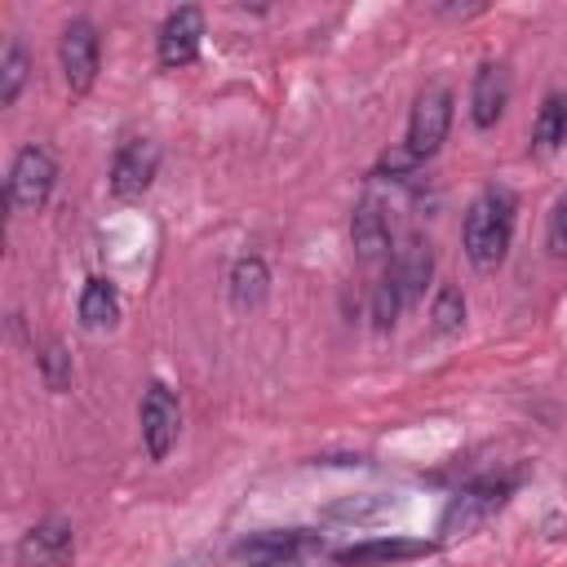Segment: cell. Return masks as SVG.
I'll list each match as a JSON object with an SVG mask.
<instances>
[{
  "label": "cell",
  "instance_id": "12",
  "mask_svg": "<svg viewBox=\"0 0 567 567\" xmlns=\"http://www.w3.org/2000/svg\"><path fill=\"white\" fill-rule=\"evenodd\" d=\"M509 106V71L501 62H483L470 89V115L478 128H492Z\"/></svg>",
  "mask_w": 567,
  "mask_h": 567
},
{
  "label": "cell",
  "instance_id": "4",
  "mask_svg": "<svg viewBox=\"0 0 567 567\" xmlns=\"http://www.w3.org/2000/svg\"><path fill=\"white\" fill-rule=\"evenodd\" d=\"M509 492H514L509 478H487V483H474V487L456 492V496L447 501L443 518H439V532H443L447 540H452V536H470V532H478V527L509 501Z\"/></svg>",
  "mask_w": 567,
  "mask_h": 567
},
{
  "label": "cell",
  "instance_id": "14",
  "mask_svg": "<svg viewBox=\"0 0 567 567\" xmlns=\"http://www.w3.org/2000/svg\"><path fill=\"white\" fill-rule=\"evenodd\" d=\"M270 292V270L261 257H239L230 266V306L235 310H257Z\"/></svg>",
  "mask_w": 567,
  "mask_h": 567
},
{
  "label": "cell",
  "instance_id": "13",
  "mask_svg": "<svg viewBox=\"0 0 567 567\" xmlns=\"http://www.w3.org/2000/svg\"><path fill=\"white\" fill-rule=\"evenodd\" d=\"M350 239L359 248L363 261H377L381 252H390V217H385V204L381 199H359L354 217H350Z\"/></svg>",
  "mask_w": 567,
  "mask_h": 567
},
{
  "label": "cell",
  "instance_id": "6",
  "mask_svg": "<svg viewBox=\"0 0 567 567\" xmlns=\"http://www.w3.org/2000/svg\"><path fill=\"white\" fill-rule=\"evenodd\" d=\"M182 434V403L164 381H151L142 394V443L151 461H164Z\"/></svg>",
  "mask_w": 567,
  "mask_h": 567
},
{
  "label": "cell",
  "instance_id": "16",
  "mask_svg": "<svg viewBox=\"0 0 567 567\" xmlns=\"http://www.w3.org/2000/svg\"><path fill=\"white\" fill-rule=\"evenodd\" d=\"M567 142V93H549L532 120V151L554 155Z\"/></svg>",
  "mask_w": 567,
  "mask_h": 567
},
{
  "label": "cell",
  "instance_id": "9",
  "mask_svg": "<svg viewBox=\"0 0 567 567\" xmlns=\"http://www.w3.org/2000/svg\"><path fill=\"white\" fill-rule=\"evenodd\" d=\"M199 44H204V13L195 4H182L164 18V27L155 35V58L164 71H177L199 58Z\"/></svg>",
  "mask_w": 567,
  "mask_h": 567
},
{
  "label": "cell",
  "instance_id": "1",
  "mask_svg": "<svg viewBox=\"0 0 567 567\" xmlns=\"http://www.w3.org/2000/svg\"><path fill=\"white\" fill-rule=\"evenodd\" d=\"M509 239H514V195L501 190V186H487L465 208V226H461L465 257L478 270H496L509 252Z\"/></svg>",
  "mask_w": 567,
  "mask_h": 567
},
{
  "label": "cell",
  "instance_id": "22",
  "mask_svg": "<svg viewBox=\"0 0 567 567\" xmlns=\"http://www.w3.org/2000/svg\"><path fill=\"white\" fill-rule=\"evenodd\" d=\"M545 244H549V257L567 261V190L554 199L549 208V226H545Z\"/></svg>",
  "mask_w": 567,
  "mask_h": 567
},
{
  "label": "cell",
  "instance_id": "21",
  "mask_svg": "<svg viewBox=\"0 0 567 567\" xmlns=\"http://www.w3.org/2000/svg\"><path fill=\"white\" fill-rule=\"evenodd\" d=\"M399 310H403V297H399L394 279H390V275H381V284L372 288V323L385 332V328H394Z\"/></svg>",
  "mask_w": 567,
  "mask_h": 567
},
{
  "label": "cell",
  "instance_id": "17",
  "mask_svg": "<svg viewBox=\"0 0 567 567\" xmlns=\"http://www.w3.org/2000/svg\"><path fill=\"white\" fill-rule=\"evenodd\" d=\"M301 545H310V536H301V532H261V536L244 540L235 554L248 558L252 567H266V563H292V554Z\"/></svg>",
  "mask_w": 567,
  "mask_h": 567
},
{
  "label": "cell",
  "instance_id": "10",
  "mask_svg": "<svg viewBox=\"0 0 567 567\" xmlns=\"http://www.w3.org/2000/svg\"><path fill=\"white\" fill-rule=\"evenodd\" d=\"M385 275L394 279V288H399L403 306L421 301V297H425V284H430V275H434V248H430V239L408 235V239L394 248V257H390V270H385Z\"/></svg>",
  "mask_w": 567,
  "mask_h": 567
},
{
  "label": "cell",
  "instance_id": "18",
  "mask_svg": "<svg viewBox=\"0 0 567 567\" xmlns=\"http://www.w3.org/2000/svg\"><path fill=\"white\" fill-rule=\"evenodd\" d=\"M27 71H31V58L22 49V40H9L4 44V58H0V106H13L22 84H27Z\"/></svg>",
  "mask_w": 567,
  "mask_h": 567
},
{
  "label": "cell",
  "instance_id": "8",
  "mask_svg": "<svg viewBox=\"0 0 567 567\" xmlns=\"http://www.w3.org/2000/svg\"><path fill=\"white\" fill-rule=\"evenodd\" d=\"M159 173V146L151 137H128L111 159V195L115 199H142Z\"/></svg>",
  "mask_w": 567,
  "mask_h": 567
},
{
  "label": "cell",
  "instance_id": "3",
  "mask_svg": "<svg viewBox=\"0 0 567 567\" xmlns=\"http://www.w3.org/2000/svg\"><path fill=\"white\" fill-rule=\"evenodd\" d=\"M452 128V89L447 84H425L412 102V120H408V155L412 159H430L443 137Z\"/></svg>",
  "mask_w": 567,
  "mask_h": 567
},
{
  "label": "cell",
  "instance_id": "2",
  "mask_svg": "<svg viewBox=\"0 0 567 567\" xmlns=\"http://www.w3.org/2000/svg\"><path fill=\"white\" fill-rule=\"evenodd\" d=\"M53 182H58V159H53L40 142H31V146H22V151L13 155L4 199H9V208H18V213H40V208L49 204V195H53Z\"/></svg>",
  "mask_w": 567,
  "mask_h": 567
},
{
  "label": "cell",
  "instance_id": "7",
  "mask_svg": "<svg viewBox=\"0 0 567 567\" xmlns=\"http://www.w3.org/2000/svg\"><path fill=\"white\" fill-rule=\"evenodd\" d=\"M18 567H71L75 558V532L66 518H40L35 527L22 532L18 549H13Z\"/></svg>",
  "mask_w": 567,
  "mask_h": 567
},
{
  "label": "cell",
  "instance_id": "23",
  "mask_svg": "<svg viewBox=\"0 0 567 567\" xmlns=\"http://www.w3.org/2000/svg\"><path fill=\"white\" fill-rule=\"evenodd\" d=\"M266 567H301V563H266Z\"/></svg>",
  "mask_w": 567,
  "mask_h": 567
},
{
  "label": "cell",
  "instance_id": "11",
  "mask_svg": "<svg viewBox=\"0 0 567 567\" xmlns=\"http://www.w3.org/2000/svg\"><path fill=\"white\" fill-rule=\"evenodd\" d=\"M434 554V540H408V536H381V540H363L350 549H337L332 558L341 567H385V563H408V558H425Z\"/></svg>",
  "mask_w": 567,
  "mask_h": 567
},
{
  "label": "cell",
  "instance_id": "20",
  "mask_svg": "<svg viewBox=\"0 0 567 567\" xmlns=\"http://www.w3.org/2000/svg\"><path fill=\"white\" fill-rule=\"evenodd\" d=\"M40 377H44V385H49L53 394H66V390H71V354H66L58 341H49V346L40 350Z\"/></svg>",
  "mask_w": 567,
  "mask_h": 567
},
{
  "label": "cell",
  "instance_id": "19",
  "mask_svg": "<svg viewBox=\"0 0 567 567\" xmlns=\"http://www.w3.org/2000/svg\"><path fill=\"white\" fill-rule=\"evenodd\" d=\"M430 319H434V332L452 337L465 328V292L456 284H439L434 292V306H430Z\"/></svg>",
  "mask_w": 567,
  "mask_h": 567
},
{
  "label": "cell",
  "instance_id": "15",
  "mask_svg": "<svg viewBox=\"0 0 567 567\" xmlns=\"http://www.w3.org/2000/svg\"><path fill=\"white\" fill-rule=\"evenodd\" d=\"M80 323L89 332H106L120 323V292L111 288V279H89L80 292Z\"/></svg>",
  "mask_w": 567,
  "mask_h": 567
},
{
  "label": "cell",
  "instance_id": "5",
  "mask_svg": "<svg viewBox=\"0 0 567 567\" xmlns=\"http://www.w3.org/2000/svg\"><path fill=\"white\" fill-rule=\"evenodd\" d=\"M58 62H62V75H66V89L71 93H89L93 89L97 66H102V40H97V27L89 18H71L62 27Z\"/></svg>",
  "mask_w": 567,
  "mask_h": 567
}]
</instances>
